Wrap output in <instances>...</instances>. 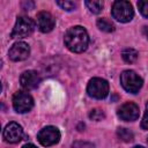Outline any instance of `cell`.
I'll return each mask as SVG.
<instances>
[{
    "label": "cell",
    "instance_id": "obj_1",
    "mask_svg": "<svg viewBox=\"0 0 148 148\" xmlns=\"http://www.w3.org/2000/svg\"><path fill=\"white\" fill-rule=\"evenodd\" d=\"M89 36L87 30L81 25L72 27L65 35V45L67 49L75 53H81L87 50Z\"/></svg>",
    "mask_w": 148,
    "mask_h": 148
},
{
    "label": "cell",
    "instance_id": "obj_2",
    "mask_svg": "<svg viewBox=\"0 0 148 148\" xmlns=\"http://www.w3.org/2000/svg\"><path fill=\"white\" fill-rule=\"evenodd\" d=\"M120 83L127 92L136 94L141 89L143 81L134 71L127 69L120 74Z\"/></svg>",
    "mask_w": 148,
    "mask_h": 148
},
{
    "label": "cell",
    "instance_id": "obj_3",
    "mask_svg": "<svg viewBox=\"0 0 148 148\" xmlns=\"http://www.w3.org/2000/svg\"><path fill=\"white\" fill-rule=\"evenodd\" d=\"M113 18L121 23L130 22L134 16V10L128 1H114L111 9Z\"/></svg>",
    "mask_w": 148,
    "mask_h": 148
},
{
    "label": "cell",
    "instance_id": "obj_4",
    "mask_svg": "<svg viewBox=\"0 0 148 148\" xmlns=\"http://www.w3.org/2000/svg\"><path fill=\"white\" fill-rule=\"evenodd\" d=\"M35 29V22L28 16H18L13 31L10 34L12 38H25L32 34Z\"/></svg>",
    "mask_w": 148,
    "mask_h": 148
},
{
    "label": "cell",
    "instance_id": "obj_5",
    "mask_svg": "<svg viewBox=\"0 0 148 148\" xmlns=\"http://www.w3.org/2000/svg\"><path fill=\"white\" fill-rule=\"evenodd\" d=\"M87 92L90 97L96 99L105 98L109 94V83L104 79L92 77L87 86Z\"/></svg>",
    "mask_w": 148,
    "mask_h": 148
},
{
    "label": "cell",
    "instance_id": "obj_6",
    "mask_svg": "<svg viewBox=\"0 0 148 148\" xmlns=\"http://www.w3.org/2000/svg\"><path fill=\"white\" fill-rule=\"evenodd\" d=\"M13 108L18 113H25L34 106V98L27 91H16L13 95Z\"/></svg>",
    "mask_w": 148,
    "mask_h": 148
},
{
    "label": "cell",
    "instance_id": "obj_7",
    "mask_svg": "<svg viewBox=\"0 0 148 148\" xmlns=\"http://www.w3.org/2000/svg\"><path fill=\"white\" fill-rule=\"evenodd\" d=\"M37 139H38L39 143L42 146H44V147L53 146V145L59 142V140H60V132L54 126H46V127L42 128L38 132Z\"/></svg>",
    "mask_w": 148,
    "mask_h": 148
},
{
    "label": "cell",
    "instance_id": "obj_8",
    "mask_svg": "<svg viewBox=\"0 0 148 148\" xmlns=\"http://www.w3.org/2000/svg\"><path fill=\"white\" fill-rule=\"evenodd\" d=\"M23 136V128L21 125H18L15 121H12L6 125L2 132V138L6 142L9 143H16L18 142Z\"/></svg>",
    "mask_w": 148,
    "mask_h": 148
},
{
    "label": "cell",
    "instance_id": "obj_9",
    "mask_svg": "<svg viewBox=\"0 0 148 148\" xmlns=\"http://www.w3.org/2000/svg\"><path fill=\"white\" fill-rule=\"evenodd\" d=\"M139 106L133 102H126L117 111L118 117L125 121H133L139 118Z\"/></svg>",
    "mask_w": 148,
    "mask_h": 148
},
{
    "label": "cell",
    "instance_id": "obj_10",
    "mask_svg": "<svg viewBox=\"0 0 148 148\" xmlns=\"http://www.w3.org/2000/svg\"><path fill=\"white\" fill-rule=\"evenodd\" d=\"M30 54V47L24 42H16L9 49L8 56L13 61H22L25 60Z\"/></svg>",
    "mask_w": 148,
    "mask_h": 148
},
{
    "label": "cell",
    "instance_id": "obj_11",
    "mask_svg": "<svg viewBox=\"0 0 148 148\" xmlns=\"http://www.w3.org/2000/svg\"><path fill=\"white\" fill-rule=\"evenodd\" d=\"M20 83H21L23 89L32 90L39 86L40 76L36 71H25L20 76Z\"/></svg>",
    "mask_w": 148,
    "mask_h": 148
},
{
    "label": "cell",
    "instance_id": "obj_12",
    "mask_svg": "<svg viewBox=\"0 0 148 148\" xmlns=\"http://www.w3.org/2000/svg\"><path fill=\"white\" fill-rule=\"evenodd\" d=\"M36 23H37L38 29L45 34L50 32L56 25V21H54V17L52 16V14L49 12H45V10H42L37 14Z\"/></svg>",
    "mask_w": 148,
    "mask_h": 148
},
{
    "label": "cell",
    "instance_id": "obj_13",
    "mask_svg": "<svg viewBox=\"0 0 148 148\" xmlns=\"http://www.w3.org/2000/svg\"><path fill=\"white\" fill-rule=\"evenodd\" d=\"M138 56H139V54H138V51L134 50V49H131V47L124 49L123 52H121V57H123V59H124L126 62H128V64H133V62H135L136 59H138Z\"/></svg>",
    "mask_w": 148,
    "mask_h": 148
},
{
    "label": "cell",
    "instance_id": "obj_14",
    "mask_svg": "<svg viewBox=\"0 0 148 148\" xmlns=\"http://www.w3.org/2000/svg\"><path fill=\"white\" fill-rule=\"evenodd\" d=\"M96 24H97V28L99 30L104 31V32H112L114 30V24L110 20L104 18V17L98 18L97 22H96Z\"/></svg>",
    "mask_w": 148,
    "mask_h": 148
},
{
    "label": "cell",
    "instance_id": "obj_15",
    "mask_svg": "<svg viewBox=\"0 0 148 148\" xmlns=\"http://www.w3.org/2000/svg\"><path fill=\"white\" fill-rule=\"evenodd\" d=\"M117 135H118V138H119L121 141H124V142H131V141L133 140V138H134L132 131H130V130H127V128H124V127L117 130Z\"/></svg>",
    "mask_w": 148,
    "mask_h": 148
},
{
    "label": "cell",
    "instance_id": "obj_16",
    "mask_svg": "<svg viewBox=\"0 0 148 148\" xmlns=\"http://www.w3.org/2000/svg\"><path fill=\"white\" fill-rule=\"evenodd\" d=\"M86 6L91 13L98 14L103 8V2L102 1H86Z\"/></svg>",
    "mask_w": 148,
    "mask_h": 148
},
{
    "label": "cell",
    "instance_id": "obj_17",
    "mask_svg": "<svg viewBox=\"0 0 148 148\" xmlns=\"http://www.w3.org/2000/svg\"><path fill=\"white\" fill-rule=\"evenodd\" d=\"M104 117H105V114H104L103 110H101V109H92L89 112V118L95 121H99V120L104 119Z\"/></svg>",
    "mask_w": 148,
    "mask_h": 148
},
{
    "label": "cell",
    "instance_id": "obj_18",
    "mask_svg": "<svg viewBox=\"0 0 148 148\" xmlns=\"http://www.w3.org/2000/svg\"><path fill=\"white\" fill-rule=\"evenodd\" d=\"M57 5L61 7L64 10H73L77 7V3L74 1H57Z\"/></svg>",
    "mask_w": 148,
    "mask_h": 148
},
{
    "label": "cell",
    "instance_id": "obj_19",
    "mask_svg": "<svg viewBox=\"0 0 148 148\" xmlns=\"http://www.w3.org/2000/svg\"><path fill=\"white\" fill-rule=\"evenodd\" d=\"M138 7H139V10L140 13L148 18V0H141L138 2Z\"/></svg>",
    "mask_w": 148,
    "mask_h": 148
},
{
    "label": "cell",
    "instance_id": "obj_20",
    "mask_svg": "<svg viewBox=\"0 0 148 148\" xmlns=\"http://www.w3.org/2000/svg\"><path fill=\"white\" fill-rule=\"evenodd\" d=\"M141 127L143 130H148V103L146 104V111H145L143 118L141 120Z\"/></svg>",
    "mask_w": 148,
    "mask_h": 148
},
{
    "label": "cell",
    "instance_id": "obj_21",
    "mask_svg": "<svg viewBox=\"0 0 148 148\" xmlns=\"http://www.w3.org/2000/svg\"><path fill=\"white\" fill-rule=\"evenodd\" d=\"M73 148H95V147H94L92 143L79 141V142H75V143L73 145Z\"/></svg>",
    "mask_w": 148,
    "mask_h": 148
},
{
    "label": "cell",
    "instance_id": "obj_22",
    "mask_svg": "<svg viewBox=\"0 0 148 148\" xmlns=\"http://www.w3.org/2000/svg\"><path fill=\"white\" fill-rule=\"evenodd\" d=\"M22 148H37L35 145H32V143H27V145H24Z\"/></svg>",
    "mask_w": 148,
    "mask_h": 148
},
{
    "label": "cell",
    "instance_id": "obj_23",
    "mask_svg": "<svg viewBox=\"0 0 148 148\" xmlns=\"http://www.w3.org/2000/svg\"><path fill=\"white\" fill-rule=\"evenodd\" d=\"M145 35H146V37L148 38V28H146V29H145Z\"/></svg>",
    "mask_w": 148,
    "mask_h": 148
},
{
    "label": "cell",
    "instance_id": "obj_24",
    "mask_svg": "<svg viewBox=\"0 0 148 148\" xmlns=\"http://www.w3.org/2000/svg\"><path fill=\"white\" fill-rule=\"evenodd\" d=\"M133 148H143L142 146H135V147H133Z\"/></svg>",
    "mask_w": 148,
    "mask_h": 148
},
{
    "label": "cell",
    "instance_id": "obj_25",
    "mask_svg": "<svg viewBox=\"0 0 148 148\" xmlns=\"http://www.w3.org/2000/svg\"><path fill=\"white\" fill-rule=\"evenodd\" d=\"M147 142H148V139H147Z\"/></svg>",
    "mask_w": 148,
    "mask_h": 148
}]
</instances>
